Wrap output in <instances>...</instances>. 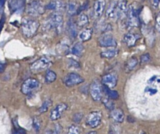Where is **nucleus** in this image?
I'll list each match as a JSON object with an SVG mask.
<instances>
[{
	"label": "nucleus",
	"mask_w": 160,
	"mask_h": 134,
	"mask_svg": "<svg viewBox=\"0 0 160 134\" xmlns=\"http://www.w3.org/2000/svg\"><path fill=\"white\" fill-rule=\"evenodd\" d=\"M127 7L126 0H113L107 9L106 17L111 19H119L126 14Z\"/></svg>",
	"instance_id": "obj_1"
},
{
	"label": "nucleus",
	"mask_w": 160,
	"mask_h": 134,
	"mask_svg": "<svg viewBox=\"0 0 160 134\" xmlns=\"http://www.w3.org/2000/svg\"><path fill=\"white\" fill-rule=\"evenodd\" d=\"M141 7L137 3H133L127 7V26L129 28H138L139 26V15Z\"/></svg>",
	"instance_id": "obj_2"
},
{
	"label": "nucleus",
	"mask_w": 160,
	"mask_h": 134,
	"mask_svg": "<svg viewBox=\"0 0 160 134\" xmlns=\"http://www.w3.org/2000/svg\"><path fill=\"white\" fill-rule=\"evenodd\" d=\"M39 26L38 20L32 18H24L22 22V34L26 37L30 38L37 32Z\"/></svg>",
	"instance_id": "obj_3"
},
{
	"label": "nucleus",
	"mask_w": 160,
	"mask_h": 134,
	"mask_svg": "<svg viewBox=\"0 0 160 134\" xmlns=\"http://www.w3.org/2000/svg\"><path fill=\"white\" fill-rule=\"evenodd\" d=\"M63 25V17L61 13L54 12L47 20V26L53 29L58 34L60 33Z\"/></svg>",
	"instance_id": "obj_4"
},
{
	"label": "nucleus",
	"mask_w": 160,
	"mask_h": 134,
	"mask_svg": "<svg viewBox=\"0 0 160 134\" xmlns=\"http://www.w3.org/2000/svg\"><path fill=\"white\" fill-rule=\"evenodd\" d=\"M46 5L42 0H33L27 7L28 13L33 17H39L44 13Z\"/></svg>",
	"instance_id": "obj_5"
},
{
	"label": "nucleus",
	"mask_w": 160,
	"mask_h": 134,
	"mask_svg": "<svg viewBox=\"0 0 160 134\" xmlns=\"http://www.w3.org/2000/svg\"><path fill=\"white\" fill-rule=\"evenodd\" d=\"M51 65V61L46 57L39 58L30 66V69L33 73H39L41 71L48 68Z\"/></svg>",
	"instance_id": "obj_6"
},
{
	"label": "nucleus",
	"mask_w": 160,
	"mask_h": 134,
	"mask_svg": "<svg viewBox=\"0 0 160 134\" xmlns=\"http://www.w3.org/2000/svg\"><path fill=\"white\" fill-rule=\"evenodd\" d=\"M38 86L39 81L37 79L34 78H29L23 83L21 87V91L25 95H28L36 90L38 87Z\"/></svg>",
	"instance_id": "obj_7"
},
{
	"label": "nucleus",
	"mask_w": 160,
	"mask_h": 134,
	"mask_svg": "<svg viewBox=\"0 0 160 134\" xmlns=\"http://www.w3.org/2000/svg\"><path fill=\"white\" fill-rule=\"evenodd\" d=\"M63 81L68 87H72V86L83 83L84 82V78L76 73H70L65 77Z\"/></svg>",
	"instance_id": "obj_8"
},
{
	"label": "nucleus",
	"mask_w": 160,
	"mask_h": 134,
	"mask_svg": "<svg viewBox=\"0 0 160 134\" xmlns=\"http://www.w3.org/2000/svg\"><path fill=\"white\" fill-rule=\"evenodd\" d=\"M102 115L100 111H93L89 114L86 119V124L92 128L98 127L102 121Z\"/></svg>",
	"instance_id": "obj_9"
},
{
	"label": "nucleus",
	"mask_w": 160,
	"mask_h": 134,
	"mask_svg": "<svg viewBox=\"0 0 160 134\" xmlns=\"http://www.w3.org/2000/svg\"><path fill=\"white\" fill-rule=\"evenodd\" d=\"M90 94L92 99L99 101L102 98V86L98 80L94 81L90 85Z\"/></svg>",
	"instance_id": "obj_10"
},
{
	"label": "nucleus",
	"mask_w": 160,
	"mask_h": 134,
	"mask_svg": "<svg viewBox=\"0 0 160 134\" xmlns=\"http://www.w3.org/2000/svg\"><path fill=\"white\" fill-rule=\"evenodd\" d=\"M67 108H68V106L66 104L61 103L57 105L51 111L50 116V119L53 121L59 119L62 116L64 112H65L67 109Z\"/></svg>",
	"instance_id": "obj_11"
},
{
	"label": "nucleus",
	"mask_w": 160,
	"mask_h": 134,
	"mask_svg": "<svg viewBox=\"0 0 160 134\" xmlns=\"http://www.w3.org/2000/svg\"><path fill=\"white\" fill-rule=\"evenodd\" d=\"M98 45L102 47H115L117 42L115 38L111 35H104L101 36L98 41Z\"/></svg>",
	"instance_id": "obj_12"
},
{
	"label": "nucleus",
	"mask_w": 160,
	"mask_h": 134,
	"mask_svg": "<svg viewBox=\"0 0 160 134\" xmlns=\"http://www.w3.org/2000/svg\"><path fill=\"white\" fill-rule=\"evenodd\" d=\"M102 83L103 86L112 89L117 84V77L115 73H108L102 77Z\"/></svg>",
	"instance_id": "obj_13"
},
{
	"label": "nucleus",
	"mask_w": 160,
	"mask_h": 134,
	"mask_svg": "<svg viewBox=\"0 0 160 134\" xmlns=\"http://www.w3.org/2000/svg\"><path fill=\"white\" fill-rule=\"evenodd\" d=\"M66 5L62 0H50V2L46 5V9L52 10L54 12H60L65 10Z\"/></svg>",
	"instance_id": "obj_14"
},
{
	"label": "nucleus",
	"mask_w": 160,
	"mask_h": 134,
	"mask_svg": "<svg viewBox=\"0 0 160 134\" xmlns=\"http://www.w3.org/2000/svg\"><path fill=\"white\" fill-rule=\"evenodd\" d=\"M79 7L80 5L76 0H69L66 5L65 9L67 14L70 17H72V16L79 14Z\"/></svg>",
	"instance_id": "obj_15"
},
{
	"label": "nucleus",
	"mask_w": 160,
	"mask_h": 134,
	"mask_svg": "<svg viewBox=\"0 0 160 134\" xmlns=\"http://www.w3.org/2000/svg\"><path fill=\"white\" fill-rule=\"evenodd\" d=\"M141 36L139 34L128 33L126 34L123 38V41L126 45L127 46L132 47L136 45L139 39H140Z\"/></svg>",
	"instance_id": "obj_16"
},
{
	"label": "nucleus",
	"mask_w": 160,
	"mask_h": 134,
	"mask_svg": "<svg viewBox=\"0 0 160 134\" xmlns=\"http://www.w3.org/2000/svg\"><path fill=\"white\" fill-rule=\"evenodd\" d=\"M106 1L105 0H97L94 4V14L96 17H100L103 14L106 9Z\"/></svg>",
	"instance_id": "obj_17"
},
{
	"label": "nucleus",
	"mask_w": 160,
	"mask_h": 134,
	"mask_svg": "<svg viewBox=\"0 0 160 134\" xmlns=\"http://www.w3.org/2000/svg\"><path fill=\"white\" fill-rule=\"evenodd\" d=\"M110 116L115 122L121 123L124 119V113L121 109H113L110 113Z\"/></svg>",
	"instance_id": "obj_18"
},
{
	"label": "nucleus",
	"mask_w": 160,
	"mask_h": 134,
	"mask_svg": "<svg viewBox=\"0 0 160 134\" xmlns=\"http://www.w3.org/2000/svg\"><path fill=\"white\" fill-rule=\"evenodd\" d=\"M10 10L17 12L23 10L25 6L24 0H11L9 3Z\"/></svg>",
	"instance_id": "obj_19"
},
{
	"label": "nucleus",
	"mask_w": 160,
	"mask_h": 134,
	"mask_svg": "<svg viewBox=\"0 0 160 134\" xmlns=\"http://www.w3.org/2000/svg\"><path fill=\"white\" fill-rule=\"evenodd\" d=\"M138 64V60L136 57H132L128 60L124 65V71L126 73H130Z\"/></svg>",
	"instance_id": "obj_20"
},
{
	"label": "nucleus",
	"mask_w": 160,
	"mask_h": 134,
	"mask_svg": "<svg viewBox=\"0 0 160 134\" xmlns=\"http://www.w3.org/2000/svg\"><path fill=\"white\" fill-rule=\"evenodd\" d=\"M71 52H72V54L74 55V56H76L78 57H81L84 54L85 47L82 43H80V42L76 43L73 46Z\"/></svg>",
	"instance_id": "obj_21"
},
{
	"label": "nucleus",
	"mask_w": 160,
	"mask_h": 134,
	"mask_svg": "<svg viewBox=\"0 0 160 134\" xmlns=\"http://www.w3.org/2000/svg\"><path fill=\"white\" fill-rule=\"evenodd\" d=\"M89 23V19L88 16L84 13L80 14L79 16L78 21H77V26L79 28H85L86 27Z\"/></svg>",
	"instance_id": "obj_22"
},
{
	"label": "nucleus",
	"mask_w": 160,
	"mask_h": 134,
	"mask_svg": "<svg viewBox=\"0 0 160 134\" xmlns=\"http://www.w3.org/2000/svg\"><path fill=\"white\" fill-rule=\"evenodd\" d=\"M92 35V29L91 28H87L82 31L81 33H80L79 37L80 40L85 42L90 40Z\"/></svg>",
	"instance_id": "obj_23"
},
{
	"label": "nucleus",
	"mask_w": 160,
	"mask_h": 134,
	"mask_svg": "<svg viewBox=\"0 0 160 134\" xmlns=\"http://www.w3.org/2000/svg\"><path fill=\"white\" fill-rule=\"evenodd\" d=\"M118 54V50L117 49H109L106 51H103L100 53V56L102 58L111 59L117 56Z\"/></svg>",
	"instance_id": "obj_24"
},
{
	"label": "nucleus",
	"mask_w": 160,
	"mask_h": 134,
	"mask_svg": "<svg viewBox=\"0 0 160 134\" xmlns=\"http://www.w3.org/2000/svg\"><path fill=\"white\" fill-rule=\"evenodd\" d=\"M68 31L70 37L72 38H75L78 34V29H77V24L72 22L69 21L68 23Z\"/></svg>",
	"instance_id": "obj_25"
},
{
	"label": "nucleus",
	"mask_w": 160,
	"mask_h": 134,
	"mask_svg": "<svg viewBox=\"0 0 160 134\" xmlns=\"http://www.w3.org/2000/svg\"><path fill=\"white\" fill-rule=\"evenodd\" d=\"M56 78H57V74H56L53 71L49 70L48 71L45 75V80L46 82L48 83H53Z\"/></svg>",
	"instance_id": "obj_26"
},
{
	"label": "nucleus",
	"mask_w": 160,
	"mask_h": 134,
	"mask_svg": "<svg viewBox=\"0 0 160 134\" xmlns=\"http://www.w3.org/2000/svg\"><path fill=\"white\" fill-rule=\"evenodd\" d=\"M52 105V101L51 99H46L43 102L41 107L39 108V113H44L48 111L49 108Z\"/></svg>",
	"instance_id": "obj_27"
},
{
	"label": "nucleus",
	"mask_w": 160,
	"mask_h": 134,
	"mask_svg": "<svg viewBox=\"0 0 160 134\" xmlns=\"http://www.w3.org/2000/svg\"><path fill=\"white\" fill-rule=\"evenodd\" d=\"M103 88H104L105 92H106V94L108 96V97L111 99H116L118 98V92L115 90H113L110 88H108L106 86H103Z\"/></svg>",
	"instance_id": "obj_28"
},
{
	"label": "nucleus",
	"mask_w": 160,
	"mask_h": 134,
	"mask_svg": "<svg viewBox=\"0 0 160 134\" xmlns=\"http://www.w3.org/2000/svg\"><path fill=\"white\" fill-rule=\"evenodd\" d=\"M103 105H105V107L109 109V110H111L114 109V107H115V105H114V103L113 102V101H112L111 99H110L109 98H105L103 99Z\"/></svg>",
	"instance_id": "obj_29"
},
{
	"label": "nucleus",
	"mask_w": 160,
	"mask_h": 134,
	"mask_svg": "<svg viewBox=\"0 0 160 134\" xmlns=\"http://www.w3.org/2000/svg\"><path fill=\"white\" fill-rule=\"evenodd\" d=\"M68 134H80L79 127L76 125H72L69 127Z\"/></svg>",
	"instance_id": "obj_30"
},
{
	"label": "nucleus",
	"mask_w": 160,
	"mask_h": 134,
	"mask_svg": "<svg viewBox=\"0 0 160 134\" xmlns=\"http://www.w3.org/2000/svg\"><path fill=\"white\" fill-rule=\"evenodd\" d=\"M140 61L141 64H145L148 63L150 61V57L149 54H145L142 55L140 58Z\"/></svg>",
	"instance_id": "obj_31"
},
{
	"label": "nucleus",
	"mask_w": 160,
	"mask_h": 134,
	"mask_svg": "<svg viewBox=\"0 0 160 134\" xmlns=\"http://www.w3.org/2000/svg\"><path fill=\"white\" fill-rule=\"evenodd\" d=\"M33 125L35 131H38V130H40V128H41V122H40L39 120L37 119V118H34Z\"/></svg>",
	"instance_id": "obj_32"
},
{
	"label": "nucleus",
	"mask_w": 160,
	"mask_h": 134,
	"mask_svg": "<svg viewBox=\"0 0 160 134\" xmlns=\"http://www.w3.org/2000/svg\"><path fill=\"white\" fill-rule=\"evenodd\" d=\"M83 118V114L82 113H76L74 114V116H73V121L76 122V123H79L80 121H82Z\"/></svg>",
	"instance_id": "obj_33"
},
{
	"label": "nucleus",
	"mask_w": 160,
	"mask_h": 134,
	"mask_svg": "<svg viewBox=\"0 0 160 134\" xmlns=\"http://www.w3.org/2000/svg\"><path fill=\"white\" fill-rule=\"evenodd\" d=\"M156 28L158 32L160 34V11L156 18Z\"/></svg>",
	"instance_id": "obj_34"
},
{
	"label": "nucleus",
	"mask_w": 160,
	"mask_h": 134,
	"mask_svg": "<svg viewBox=\"0 0 160 134\" xmlns=\"http://www.w3.org/2000/svg\"><path fill=\"white\" fill-rule=\"evenodd\" d=\"M62 128L61 127V126L59 124H57L55 127V131L54 133L55 134H61L62 132Z\"/></svg>",
	"instance_id": "obj_35"
},
{
	"label": "nucleus",
	"mask_w": 160,
	"mask_h": 134,
	"mask_svg": "<svg viewBox=\"0 0 160 134\" xmlns=\"http://www.w3.org/2000/svg\"><path fill=\"white\" fill-rule=\"evenodd\" d=\"M151 3L154 7L157 8L160 5V0H151Z\"/></svg>",
	"instance_id": "obj_36"
},
{
	"label": "nucleus",
	"mask_w": 160,
	"mask_h": 134,
	"mask_svg": "<svg viewBox=\"0 0 160 134\" xmlns=\"http://www.w3.org/2000/svg\"><path fill=\"white\" fill-rule=\"evenodd\" d=\"M5 22V16L3 15L1 20H0V33H1L2 29L4 26Z\"/></svg>",
	"instance_id": "obj_37"
},
{
	"label": "nucleus",
	"mask_w": 160,
	"mask_h": 134,
	"mask_svg": "<svg viewBox=\"0 0 160 134\" xmlns=\"http://www.w3.org/2000/svg\"><path fill=\"white\" fill-rule=\"evenodd\" d=\"M13 134H26V132L23 129L19 128L16 130V131Z\"/></svg>",
	"instance_id": "obj_38"
},
{
	"label": "nucleus",
	"mask_w": 160,
	"mask_h": 134,
	"mask_svg": "<svg viewBox=\"0 0 160 134\" xmlns=\"http://www.w3.org/2000/svg\"><path fill=\"white\" fill-rule=\"evenodd\" d=\"M5 2V0H0V12H1L3 9Z\"/></svg>",
	"instance_id": "obj_39"
},
{
	"label": "nucleus",
	"mask_w": 160,
	"mask_h": 134,
	"mask_svg": "<svg viewBox=\"0 0 160 134\" xmlns=\"http://www.w3.org/2000/svg\"><path fill=\"white\" fill-rule=\"evenodd\" d=\"M5 69V66L3 64H0V73L3 72Z\"/></svg>",
	"instance_id": "obj_40"
},
{
	"label": "nucleus",
	"mask_w": 160,
	"mask_h": 134,
	"mask_svg": "<svg viewBox=\"0 0 160 134\" xmlns=\"http://www.w3.org/2000/svg\"><path fill=\"white\" fill-rule=\"evenodd\" d=\"M44 134H53V133H52V132L51 131H50V130H49V131H46V133H45Z\"/></svg>",
	"instance_id": "obj_41"
},
{
	"label": "nucleus",
	"mask_w": 160,
	"mask_h": 134,
	"mask_svg": "<svg viewBox=\"0 0 160 134\" xmlns=\"http://www.w3.org/2000/svg\"><path fill=\"white\" fill-rule=\"evenodd\" d=\"M87 134H97V132H96V131H90L89 133H88Z\"/></svg>",
	"instance_id": "obj_42"
},
{
	"label": "nucleus",
	"mask_w": 160,
	"mask_h": 134,
	"mask_svg": "<svg viewBox=\"0 0 160 134\" xmlns=\"http://www.w3.org/2000/svg\"><path fill=\"white\" fill-rule=\"evenodd\" d=\"M139 134H146L145 132H144V131H141Z\"/></svg>",
	"instance_id": "obj_43"
},
{
	"label": "nucleus",
	"mask_w": 160,
	"mask_h": 134,
	"mask_svg": "<svg viewBox=\"0 0 160 134\" xmlns=\"http://www.w3.org/2000/svg\"><path fill=\"white\" fill-rule=\"evenodd\" d=\"M109 134H115L113 131H110V133H109Z\"/></svg>",
	"instance_id": "obj_44"
}]
</instances>
